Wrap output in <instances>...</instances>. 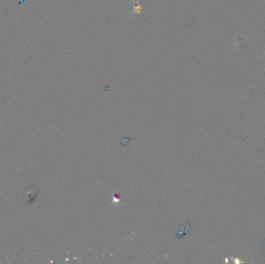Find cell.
Listing matches in <instances>:
<instances>
[{"instance_id": "1", "label": "cell", "mask_w": 265, "mask_h": 264, "mask_svg": "<svg viewBox=\"0 0 265 264\" xmlns=\"http://www.w3.org/2000/svg\"><path fill=\"white\" fill-rule=\"evenodd\" d=\"M187 229L188 228H186V227L185 226H183V230H182V228H181L180 229V231H179V232H178V234H180V236H179V238H181V237H183L184 235H185V234H186V232H187Z\"/></svg>"}]
</instances>
